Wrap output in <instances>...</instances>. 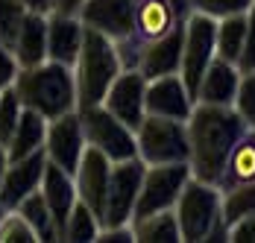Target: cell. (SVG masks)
<instances>
[{
	"instance_id": "3957f363",
	"label": "cell",
	"mask_w": 255,
	"mask_h": 243,
	"mask_svg": "<svg viewBox=\"0 0 255 243\" xmlns=\"http://www.w3.org/2000/svg\"><path fill=\"white\" fill-rule=\"evenodd\" d=\"M85 26V24H82ZM124 71L118 47L97 29L85 26L82 47L74 62V85H77V112L88 106H100L112 79Z\"/></svg>"
},
{
	"instance_id": "4dcf8cb0",
	"label": "cell",
	"mask_w": 255,
	"mask_h": 243,
	"mask_svg": "<svg viewBox=\"0 0 255 243\" xmlns=\"http://www.w3.org/2000/svg\"><path fill=\"white\" fill-rule=\"evenodd\" d=\"M21 112H24V106H21L18 94H15V88H12V85L3 88V91H0V141H3V144H9L15 126H18Z\"/></svg>"
},
{
	"instance_id": "f546056e",
	"label": "cell",
	"mask_w": 255,
	"mask_h": 243,
	"mask_svg": "<svg viewBox=\"0 0 255 243\" xmlns=\"http://www.w3.org/2000/svg\"><path fill=\"white\" fill-rule=\"evenodd\" d=\"M26 15V6L21 0H0V41L12 50L15 35L21 29V21Z\"/></svg>"
},
{
	"instance_id": "7402d4cb",
	"label": "cell",
	"mask_w": 255,
	"mask_h": 243,
	"mask_svg": "<svg viewBox=\"0 0 255 243\" xmlns=\"http://www.w3.org/2000/svg\"><path fill=\"white\" fill-rule=\"evenodd\" d=\"M255 179V129H247L238 144L232 146L229 158L223 164V173H220V182H217V191H229V188H238V185H247Z\"/></svg>"
},
{
	"instance_id": "e575fe53",
	"label": "cell",
	"mask_w": 255,
	"mask_h": 243,
	"mask_svg": "<svg viewBox=\"0 0 255 243\" xmlns=\"http://www.w3.org/2000/svg\"><path fill=\"white\" fill-rule=\"evenodd\" d=\"M15 76H18V62H15V53H12V50L0 41V91H3V88H9V85L15 82Z\"/></svg>"
},
{
	"instance_id": "ba28073f",
	"label": "cell",
	"mask_w": 255,
	"mask_h": 243,
	"mask_svg": "<svg viewBox=\"0 0 255 243\" xmlns=\"http://www.w3.org/2000/svg\"><path fill=\"white\" fill-rule=\"evenodd\" d=\"M188 179H191V167L185 161H176V164H147L144 176H141V188H138L132 220L173 208Z\"/></svg>"
},
{
	"instance_id": "836d02e7",
	"label": "cell",
	"mask_w": 255,
	"mask_h": 243,
	"mask_svg": "<svg viewBox=\"0 0 255 243\" xmlns=\"http://www.w3.org/2000/svg\"><path fill=\"white\" fill-rule=\"evenodd\" d=\"M238 71L241 73L255 71V0L247 9V32H244V50H241V59H238Z\"/></svg>"
},
{
	"instance_id": "5b68a950",
	"label": "cell",
	"mask_w": 255,
	"mask_h": 243,
	"mask_svg": "<svg viewBox=\"0 0 255 243\" xmlns=\"http://www.w3.org/2000/svg\"><path fill=\"white\" fill-rule=\"evenodd\" d=\"M77 18L85 26L103 32L115 47L124 62V68H135V6L132 0H82L77 9Z\"/></svg>"
},
{
	"instance_id": "4316f807",
	"label": "cell",
	"mask_w": 255,
	"mask_h": 243,
	"mask_svg": "<svg viewBox=\"0 0 255 243\" xmlns=\"http://www.w3.org/2000/svg\"><path fill=\"white\" fill-rule=\"evenodd\" d=\"M97 232H100V220L94 217V211L85 205V202H74L71 214L65 220L62 232H59V241L68 243H91L97 241Z\"/></svg>"
},
{
	"instance_id": "d6986e66",
	"label": "cell",
	"mask_w": 255,
	"mask_h": 243,
	"mask_svg": "<svg viewBox=\"0 0 255 243\" xmlns=\"http://www.w3.org/2000/svg\"><path fill=\"white\" fill-rule=\"evenodd\" d=\"M38 194H41V199L47 202L56 229L62 232L65 220H68L71 208H74V202H77V185H74V176L65 173L62 167H56L53 161H47V164H44V173H41Z\"/></svg>"
},
{
	"instance_id": "2e32d148",
	"label": "cell",
	"mask_w": 255,
	"mask_h": 243,
	"mask_svg": "<svg viewBox=\"0 0 255 243\" xmlns=\"http://www.w3.org/2000/svg\"><path fill=\"white\" fill-rule=\"evenodd\" d=\"M44 164H47L44 149L29 152L24 158H15V161L6 164L3 179H0V205H3L6 211H12V208H15L24 196L32 194V191H38Z\"/></svg>"
},
{
	"instance_id": "8fae6325",
	"label": "cell",
	"mask_w": 255,
	"mask_h": 243,
	"mask_svg": "<svg viewBox=\"0 0 255 243\" xmlns=\"http://www.w3.org/2000/svg\"><path fill=\"white\" fill-rule=\"evenodd\" d=\"M85 149V135H82V123H79V112H68L62 118L47 121V135H44V155L56 167L65 173H77V164Z\"/></svg>"
},
{
	"instance_id": "f35d334b",
	"label": "cell",
	"mask_w": 255,
	"mask_h": 243,
	"mask_svg": "<svg viewBox=\"0 0 255 243\" xmlns=\"http://www.w3.org/2000/svg\"><path fill=\"white\" fill-rule=\"evenodd\" d=\"M79 6H82V0H56L53 12H68V15H77Z\"/></svg>"
},
{
	"instance_id": "d590c367",
	"label": "cell",
	"mask_w": 255,
	"mask_h": 243,
	"mask_svg": "<svg viewBox=\"0 0 255 243\" xmlns=\"http://www.w3.org/2000/svg\"><path fill=\"white\" fill-rule=\"evenodd\" d=\"M226 241H232V243H255V211L247 214L244 220H238L235 226H229Z\"/></svg>"
},
{
	"instance_id": "74e56055",
	"label": "cell",
	"mask_w": 255,
	"mask_h": 243,
	"mask_svg": "<svg viewBox=\"0 0 255 243\" xmlns=\"http://www.w3.org/2000/svg\"><path fill=\"white\" fill-rule=\"evenodd\" d=\"M26 6V12H41V15H50L56 0H21Z\"/></svg>"
},
{
	"instance_id": "52a82bcc",
	"label": "cell",
	"mask_w": 255,
	"mask_h": 243,
	"mask_svg": "<svg viewBox=\"0 0 255 243\" xmlns=\"http://www.w3.org/2000/svg\"><path fill=\"white\" fill-rule=\"evenodd\" d=\"M79 123H82V135L85 144L100 149L109 161H127L135 158V132L127 123H121L106 106H88L79 109Z\"/></svg>"
},
{
	"instance_id": "ac0fdd59",
	"label": "cell",
	"mask_w": 255,
	"mask_h": 243,
	"mask_svg": "<svg viewBox=\"0 0 255 243\" xmlns=\"http://www.w3.org/2000/svg\"><path fill=\"white\" fill-rule=\"evenodd\" d=\"M82 32H85V26L77 15L50 12L47 15V59L74 68L79 47H82Z\"/></svg>"
},
{
	"instance_id": "5bb4252c",
	"label": "cell",
	"mask_w": 255,
	"mask_h": 243,
	"mask_svg": "<svg viewBox=\"0 0 255 243\" xmlns=\"http://www.w3.org/2000/svg\"><path fill=\"white\" fill-rule=\"evenodd\" d=\"M112 164L100 149L85 144L82 149V158L77 164V173H74V185H77V199L85 202L94 217L100 220L103 226V208H106V191H109V173H112Z\"/></svg>"
},
{
	"instance_id": "9c48e42d",
	"label": "cell",
	"mask_w": 255,
	"mask_h": 243,
	"mask_svg": "<svg viewBox=\"0 0 255 243\" xmlns=\"http://www.w3.org/2000/svg\"><path fill=\"white\" fill-rule=\"evenodd\" d=\"M214 29L217 21L200 15V12H191L185 18L182 26V62H179V76L188 88L191 100L197 97V85L203 79L205 68L211 65L214 59Z\"/></svg>"
},
{
	"instance_id": "44dd1931",
	"label": "cell",
	"mask_w": 255,
	"mask_h": 243,
	"mask_svg": "<svg viewBox=\"0 0 255 243\" xmlns=\"http://www.w3.org/2000/svg\"><path fill=\"white\" fill-rule=\"evenodd\" d=\"M12 53H15L18 68H32V65L47 62V15L26 12L21 29L15 35Z\"/></svg>"
},
{
	"instance_id": "603a6c76",
	"label": "cell",
	"mask_w": 255,
	"mask_h": 243,
	"mask_svg": "<svg viewBox=\"0 0 255 243\" xmlns=\"http://www.w3.org/2000/svg\"><path fill=\"white\" fill-rule=\"evenodd\" d=\"M44 135H47V121H44L38 112L24 109L21 118H18L15 132H12V138H9V144H6L9 161L24 158V155H29V152L44 149Z\"/></svg>"
},
{
	"instance_id": "83f0119b",
	"label": "cell",
	"mask_w": 255,
	"mask_h": 243,
	"mask_svg": "<svg viewBox=\"0 0 255 243\" xmlns=\"http://www.w3.org/2000/svg\"><path fill=\"white\" fill-rule=\"evenodd\" d=\"M253 211H255V179L220 194V214H223L226 229L235 226L238 220H244L247 214H253Z\"/></svg>"
},
{
	"instance_id": "4fadbf2b",
	"label": "cell",
	"mask_w": 255,
	"mask_h": 243,
	"mask_svg": "<svg viewBox=\"0 0 255 243\" xmlns=\"http://www.w3.org/2000/svg\"><path fill=\"white\" fill-rule=\"evenodd\" d=\"M144 88H147V79L135 68H124L112 79V85H109V91H106L100 106H106L118 121L127 123L129 129L135 132L138 123L144 121V115H147L144 112Z\"/></svg>"
},
{
	"instance_id": "484cf974",
	"label": "cell",
	"mask_w": 255,
	"mask_h": 243,
	"mask_svg": "<svg viewBox=\"0 0 255 243\" xmlns=\"http://www.w3.org/2000/svg\"><path fill=\"white\" fill-rule=\"evenodd\" d=\"M12 211H18V214L29 223V229L35 232L38 241H44V243L59 241V229H56V223H53V217H50V208H47V202L41 199L38 191H32L29 196H24Z\"/></svg>"
},
{
	"instance_id": "f1b7e54d",
	"label": "cell",
	"mask_w": 255,
	"mask_h": 243,
	"mask_svg": "<svg viewBox=\"0 0 255 243\" xmlns=\"http://www.w3.org/2000/svg\"><path fill=\"white\" fill-rule=\"evenodd\" d=\"M232 109H235V112L241 115V121L247 123L250 129H255V71L241 73Z\"/></svg>"
},
{
	"instance_id": "60d3db41",
	"label": "cell",
	"mask_w": 255,
	"mask_h": 243,
	"mask_svg": "<svg viewBox=\"0 0 255 243\" xmlns=\"http://www.w3.org/2000/svg\"><path fill=\"white\" fill-rule=\"evenodd\" d=\"M3 214H6V208H3V205H0V217H3Z\"/></svg>"
},
{
	"instance_id": "8992f818",
	"label": "cell",
	"mask_w": 255,
	"mask_h": 243,
	"mask_svg": "<svg viewBox=\"0 0 255 243\" xmlns=\"http://www.w3.org/2000/svg\"><path fill=\"white\" fill-rule=\"evenodd\" d=\"M135 149L144 164H188V126L185 121L144 115L135 129Z\"/></svg>"
},
{
	"instance_id": "277c9868",
	"label": "cell",
	"mask_w": 255,
	"mask_h": 243,
	"mask_svg": "<svg viewBox=\"0 0 255 243\" xmlns=\"http://www.w3.org/2000/svg\"><path fill=\"white\" fill-rule=\"evenodd\" d=\"M173 214L179 223V238L185 243L226 241L229 235L223 214H220V191L194 176L185 182L176 205H173Z\"/></svg>"
},
{
	"instance_id": "30bf717a",
	"label": "cell",
	"mask_w": 255,
	"mask_h": 243,
	"mask_svg": "<svg viewBox=\"0 0 255 243\" xmlns=\"http://www.w3.org/2000/svg\"><path fill=\"white\" fill-rule=\"evenodd\" d=\"M144 167H147V164H144L138 155L112 164L109 191H106V208H103V226H127L129 220H132Z\"/></svg>"
},
{
	"instance_id": "7a4b0ae2",
	"label": "cell",
	"mask_w": 255,
	"mask_h": 243,
	"mask_svg": "<svg viewBox=\"0 0 255 243\" xmlns=\"http://www.w3.org/2000/svg\"><path fill=\"white\" fill-rule=\"evenodd\" d=\"M12 88L21 100V106L38 112L44 121L62 118L77 109L74 68L50 62V59L41 65H32V68H18Z\"/></svg>"
},
{
	"instance_id": "d6a6232c",
	"label": "cell",
	"mask_w": 255,
	"mask_h": 243,
	"mask_svg": "<svg viewBox=\"0 0 255 243\" xmlns=\"http://www.w3.org/2000/svg\"><path fill=\"white\" fill-rule=\"evenodd\" d=\"M188 3H191V12H200V15L220 21V18L238 15V12H247L253 0H188Z\"/></svg>"
},
{
	"instance_id": "ffe728a7",
	"label": "cell",
	"mask_w": 255,
	"mask_h": 243,
	"mask_svg": "<svg viewBox=\"0 0 255 243\" xmlns=\"http://www.w3.org/2000/svg\"><path fill=\"white\" fill-rule=\"evenodd\" d=\"M238 79L241 71L238 65L223 62V59H211V65L205 68L203 79L197 85V97L194 103H208V106H232L235 103V91H238Z\"/></svg>"
},
{
	"instance_id": "8d00e7d4",
	"label": "cell",
	"mask_w": 255,
	"mask_h": 243,
	"mask_svg": "<svg viewBox=\"0 0 255 243\" xmlns=\"http://www.w3.org/2000/svg\"><path fill=\"white\" fill-rule=\"evenodd\" d=\"M97 243H132V229L127 226H100Z\"/></svg>"
},
{
	"instance_id": "e0dca14e",
	"label": "cell",
	"mask_w": 255,
	"mask_h": 243,
	"mask_svg": "<svg viewBox=\"0 0 255 243\" xmlns=\"http://www.w3.org/2000/svg\"><path fill=\"white\" fill-rule=\"evenodd\" d=\"M182 26L141 44L138 56H135V71L141 73L144 79L179 73V62H182Z\"/></svg>"
},
{
	"instance_id": "d4e9b609",
	"label": "cell",
	"mask_w": 255,
	"mask_h": 243,
	"mask_svg": "<svg viewBox=\"0 0 255 243\" xmlns=\"http://www.w3.org/2000/svg\"><path fill=\"white\" fill-rule=\"evenodd\" d=\"M244 32H247V12H238L229 18H220L214 29V56L238 65L241 50H244Z\"/></svg>"
},
{
	"instance_id": "7c38bea8",
	"label": "cell",
	"mask_w": 255,
	"mask_h": 243,
	"mask_svg": "<svg viewBox=\"0 0 255 243\" xmlns=\"http://www.w3.org/2000/svg\"><path fill=\"white\" fill-rule=\"evenodd\" d=\"M135 6V44L141 50L144 41L176 29L191 15L188 0H132Z\"/></svg>"
},
{
	"instance_id": "9a60e30c",
	"label": "cell",
	"mask_w": 255,
	"mask_h": 243,
	"mask_svg": "<svg viewBox=\"0 0 255 243\" xmlns=\"http://www.w3.org/2000/svg\"><path fill=\"white\" fill-rule=\"evenodd\" d=\"M191 109H194V100H191V94H188V88H185L179 73L147 79V88H144V112L147 115L188 121Z\"/></svg>"
},
{
	"instance_id": "1f68e13d",
	"label": "cell",
	"mask_w": 255,
	"mask_h": 243,
	"mask_svg": "<svg viewBox=\"0 0 255 243\" xmlns=\"http://www.w3.org/2000/svg\"><path fill=\"white\" fill-rule=\"evenodd\" d=\"M0 243H38V238L18 211H6L0 217Z\"/></svg>"
},
{
	"instance_id": "6da1fadb",
	"label": "cell",
	"mask_w": 255,
	"mask_h": 243,
	"mask_svg": "<svg viewBox=\"0 0 255 243\" xmlns=\"http://www.w3.org/2000/svg\"><path fill=\"white\" fill-rule=\"evenodd\" d=\"M185 126H188V149H191L188 152L191 176L217 188L232 146L250 126L241 121V115L232 106H208V103H194Z\"/></svg>"
},
{
	"instance_id": "ab89813d",
	"label": "cell",
	"mask_w": 255,
	"mask_h": 243,
	"mask_svg": "<svg viewBox=\"0 0 255 243\" xmlns=\"http://www.w3.org/2000/svg\"><path fill=\"white\" fill-rule=\"evenodd\" d=\"M6 164H9V152H6V144L0 141V179H3V170H6Z\"/></svg>"
},
{
	"instance_id": "cb8c5ba5",
	"label": "cell",
	"mask_w": 255,
	"mask_h": 243,
	"mask_svg": "<svg viewBox=\"0 0 255 243\" xmlns=\"http://www.w3.org/2000/svg\"><path fill=\"white\" fill-rule=\"evenodd\" d=\"M129 229H132V241H138V243H179L182 241L173 208L132 220Z\"/></svg>"
}]
</instances>
